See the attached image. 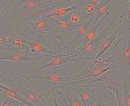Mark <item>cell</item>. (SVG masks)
Returning <instances> with one entry per match:
<instances>
[{"label": "cell", "mask_w": 130, "mask_h": 106, "mask_svg": "<svg viewBox=\"0 0 130 106\" xmlns=\"http://www.w3.org/2000/svg\"><path fill=\"white\" fill-rule=\"evenodd\" d=\"M118 66L113 65L110 63H107L105 60H94V65L93 66H90L88 70L85 71H82L79 72L78 74H75L74 75V79L77 80L79 79V77H83L82 79H90V78H97L99 75H103L105 72H107L108 70L110 68H116Z\"/></svg>", "instance_id": "1"}, {"label": "cell", "mask_w": 130, "mask_h": 106, "mask_svg": "<svg viewBox=\"0 0 130 106\" xmlns=\"http://www.w3.org/2000/svg\"><path fill=\"white\" fill-rule=\"evenodd\" d=\"M128 29L129 27H124V32H123V44L121 47V74L123 78L130 77V38L128 36Z\"/></svg>", "instance_id": "2"}, {"label": "cell", "mask_w": 130, "mask_h": 106, "mask_svg": "<svg viewBox=\"0 0 130 106\" xmlns=\"http://www.w3.org/2000/svg\"><path fill=\"white\" fill-rule=\"evenodd\" d=\"M25 42H27L28 47H29V50L31 53H37V54H44V55H48V56H54V55H59L60 50H52L48 47L44 46L43 44H40L39 41H35V40H29V39H25Z\"/></svg>", "instance_id": "3"}, {"label": "cell", "mask_w": 130, "mask_h": 106, "mask_svg": "<svg viewBox=\"0 0 130 106\" xmlns=\"http://www.w3.org/2000/svg\"><path fill=\"white\" fill-rule=\"evenodd\" d=\"M37 57L34 56H25L17 51H7V50H0V60H12L16 63H23L31 59H36Z\"/></svg>", "instance_id": "4"}, {"label": "cell", "mask_w": 130, "mask_h": 106, "mask_svg": "<svg viewBox=\"0 0 130 106\" xmlns=\"http://www.w3.org/2000/svg\"><path fill=\"white\" fill-rule=\"evenodd\" d=\"M31 24L42 38H46L47 36H50V31L53 26V23L48 18H37Z\"/></svg>", "instance_id": "5"}, {"label": "cell", "mask_w": 130, "mask_h": 106, "mask_svg": "<svg viewBox=\"0 0 130 106\" xmlns=\"http://www.w3.org/2000/svg\"><path fill=\"white\" fill-rule=\"evenodd\" d=\"M7 45L10 47L12 50H20V51H30L29 47H28L27 42H25V39L21 38L20 34L12 32L9 37V40H8Z\"/></svg>", "instance_id": "6"}, {"label": "cell", "mask_w": 130, "mask_h": 106, "mask_svg": "<svg viewBox=\"0 0 130 106\" xmlns=\"http://www.w3.org/2000/svg\"><path fill=\"white\" fill-rule=\"evenodd\" d=\"M23 78L27 79H31V80H45V81L52 82L54 84H60V83H66L67 81L70 80H75L73 77H60L58 74H50V75H25Z\"/></svg>", "instance_id": "7"}, {"label": "cell", "mask_w": 130, "mask_h": 106, "mask_svg": "<svg viewBox=\"0 0 130 106\" xmlns=\"http://www.w3.org/2000/svg\"><path fill=\"white\" fill-rule=\"evenodd\" d=\"M51 4V1H37V0H24V1H20L19 3V8L25 10V12L32 13L35 9L40 8L44 9L45 7Z\"/></svg>", "instance_id": "8"}, {"label": "cell", "mask_w": 130, "mask_h": 106, "mask_svg": "<svg viewBox=\"0 0 130 106\" xmlns=\"http://www.w3.org/2000/svg\"><path fill=\"white\" fill-rule=\"evenodd\" d=\"M81 59V58H78V59H74V58H70L69 56H62V55H54L52 56L51 58V62L47 63V64H45L44 66H42L40 68H38L39 71H43V70H46V68H50V67H53V66H62L64 65L66 63H69V62H78V60Z\"/></svg>", "instance_id": "9"}, {"label": "cell", "mask_w": 130, "mask_h": 106, "mask_svg": "<svg viewBox=\"0 0 130 106\" xmlns=\"http://www.w3.org/2000/svg\"><path fill=\"white\" fill-rule=\"evenodd\" d=\"M101 1L99 0H89V1H83L82 6L79 7V10L82 14L86 17V18H94L96 17V10L97 6L100 4Z\"/></svg>", "instance_id": "10"}, {"label": "cell", "mask_w": 130, "mask_h": 106, "mask_svg": "<svg viewBox=\"0 0 130 106\" xmlns=\"http://www.w3.org/2000/svg\"><path fill=\"white\" fill-rule=\"evenodd\" d=\"M0 91L4 92L5 96L9 97L10 99H15V100H17L19 103L23 104V105H25V106H34V105H31L22 95L19 94L16 90L12 89V88H9V87H6V86H4V84H1V83H0Z\"/></svg>", "instance_id": "11"}, {"label": "cell", "mask_w": 130, "mask_h": 106, "mask_svg": "<svg viewBox=\"0 0 130 106\" xmlns=\"http://www.w3.org/2000/svg\"><path fill=\"white\" fill-rule=\"evenodd\" d=\"M96 21L94 18H90L88 19L86 22H84L83 24H81L79 26L75 27V40H78V39H84V37L88 34V32L90 31V29L96 24Z\"/></svg>", "instance_id": "12"}, {"label": "cell", "mask_w": 130, "mask_h": 106, "mask_svg": "<svg viewBox=\"0 0 130 106\" xmlns=\"http://www.w3.org/2000/svg\"><path fill=\"white\" fill-rule=\"evenodd\" d=\"M116 38H118V33H113V34H110L108 38H106L105 40L103 41V44L99 46V51L98 54H97L96 56H94L93 58H84V59H89V60H98L99 57H101V56L105 54V51L107 50L108 48H109L110 46H112V44H113L114 41L116 40Z\"/></svg>", "instance_id": "13"}, {"label": "cell", "mask_w": 130, "mask_h": 106, "mask_svg": "<svg viewBox=\"0 0 130 106\" xmlns=\"http://www.w3.org/2000/svg\"><path fill=\"white\" fill-rule=\"evenodd\" d=\"M25 99H27L29 103H32L35 105L42 106V100L44 99L45 94L42 91H32V90H29V91H21L20 92Z\"/></svg>", "instance_id": "14"}, {"label": "cell", "mask_w": 130, "mask_h": 106, "mask_svg": "<svg viewBox=\"0 0 130 106\" xmlns=\"http://www.w3.org/2000/svg\"><path fill=\"white\" fill-rule=\"evenodd\" d=\"M66 19L70 23V24H73L74 26L76 27V26H79L81 24H83L84 22H86V19L88 18L82 14V12L79 10V8H77V9H75V10H73V12L69 13V14L67 15Z\"/></svg>", "instance_id": "15"}, {"label": "cell", "mask_w": 130, "mask_h": 106, "mask_svg": "<svg viewBox=\"0 0 130 106\" xmlns=\"http://www.w3.org/2000/svg\"><path fill=\"white\" fill-rule=\"evenodd\" d=\"M66 87H68L70 90H73V92H75V94L77 95V96L79 97V99L82 100V103L84 104V106H88L89 101H91L92 99L94 98L93 96V91L92 90H88V89H75V88H73L71 86H69V84H66Z\"/></svg>", "instance_id": "16"}, {"label": "cell", "mask_w": 130, "mask_h": 106, "mask_svg": "<svg viewBox=\"0 0 130 106\" xmlns=\"http://www.w3.org/2000/svg\"><path fill=\"white\" fill-rule=\"evenodd\" d=\"M104 21V18L99 19L98 22L93 25V26L90 29V31L88 32L85 37L83 39V45H88V44H94L98 41V27L100 25V23Z\"/></svg>", "instance_id": "17"}, {"label": "cell", "mask_w": 130, "mask_h": 106, "mask_svg": "<svg viewBox=\"0 0 130 106\" xmlns=\"http://www.w3.org/2000/svg\"><path fill=\"white\" fill-rule=\"evenodd\" d=\"M51 19V22L54 24V26H57L62 33H66V32H69V31H75V26L73 24L67 21L66 18H48Z\"/></svg>", "instance_id": "18"}, {"label": "cell", "mask_w": 130, "mask_h": 106, "mask_svg": "<svg viewBox=\"0 0 130 106\" xmlns=\"http://www.w3.org/2000/svg\"><path fill=\"white\" fill-rule=\"evenodd\" d=\"M110 1H101L98 6H97V10H96V17H94V21L98 22L99 19L105 18L108 14L110 13V6H109Z\"/></svg>", "instance_id": "19"}, {"label": "cell", "mask_w": 130, "mask_h": 106, "mask_svg": "<svg viewBox=\"0 0 130 106\" xmlns=\"http://www.w3.org/2000/svg\"><path fill=\"white\" fill-rule=\"evenodd\" d=\"M97 50H99V46L98 45H93V44H88V45H82V47L76 51L75 54L70 55L69 57L70 58H76L78 56H83L86 55V54H92V53H96Z\"/></svg>", "instance_id": "20"}, {"label": "cell", "mask_w": 130, "mask_h": 106, "mask_svg": "<svg viewBox=\"0 0 130 106\" xmlns=\"http://www.w3.org/2000/svg\"><path fill=\"white\" fill-rule=\"evenodd\" d=\"M122 86H123V91H122L123 106H130V92H129V88H128V83L125 78L122 79Z\"/></svg>", "instance_id": "21"}, {"label": "cell", "mask_w": 130, "mask_h": 106, "mask_svg": "<svg viewBox=\"0 0 130 106\" xmlns=\"http://www.w3.org/2000/svg\"><path fill=\"white\" fill-rule=\"evenodd\" d=\"M68 98H67V103H68V106H84V104L82 103V100L79 99V97L77 96L75 92L74 95L67 94Z\"/></svg>", "instance_id": "22"}, {"label": "cell", "mask_w": 130, "mask_h": 106, "mask_svg": "<svg viewBox=\"0 0 130 106\" xmlns=\"http://www.w3.org/2000/svg\"><path fill=\"white\" fill-rule=\"evenodd\" d=\"M9 13V6L7 5L6 1H0V19L7 16Z\"/></svg>", "instance_id": "23"}, {"label": "cell", "mask_w": 130, "mask_h": 106, "mask_svg": "<svg viewBox=\"0 0 130 106\" xmlns=\"http://www.w3.org/2000/svg\"><path fill=\"white\" fill-rule=\"evenodd\" d=\"M129 22H130V5L128 7L127 12H125V19H124V27H129Z\"/></svg>", "instance_id": "24"}, {"label": "cell", "mask_w": 130, "mask_h": 106, "mask_svg": "<svg viewBox=\"0 0 130 106\" xmlns=\"http://www.w3.org/2000/svg\"><path fill=\"white\" fill-rule=\"evenodd\" d=\"M8 40H9V38H8V37H6V36H0V47L3 46V45L7 44Z\"/></svg>", "instance_id": "25"}, {"label": "cell", "mask_w": 130, "mask_h": 106, "mask_svg": "<svg viewBox=\"0 0 130 106\" xmlns=\"http://www.w3.org/2000/svg\"><path fill=\"white\" fill-rule=\"evenodd\" d=\"M1 106H15V104L8 101L7 99H3V100H1Z\"/></svg>", "instance_id": "26"}, {"label": "cell", "mask_w": 130, "mask_h": 106, "mask_svg": "<svg viewBox=\"0 0 130 106\" xmlns=\"http://www.w3.org/2000/svg\"><path fill=\"white\" fill-rule=\"evenodd\" d=\"M53 103H54V106H59V103H58L57 97H54V98H53Z\"/></svg>", "instance_id": "27"}, {"label": "cell", "mask_w": 130, "mask_h": 106, "mask_svg": "<svg viewBox=\"0 0 130 106\" xmlns=\"http://www.w3.org/2000/svg\"><path fill=\"white\" fill-rule=\"evenodd\" d=\"M0 79H3V80H6V78H5V77H4V75H3V74H1V73H0Z\"/></svg>", "instance_id": "28"}]
</instances>
